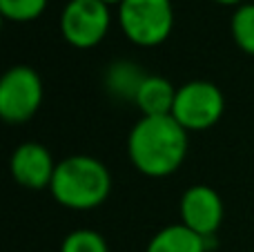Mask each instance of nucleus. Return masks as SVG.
I'll return each mask as SVG.
<instances>
[{
    "mask_svg": "<svg viewBox=\"0 0 254 252\" xmlns=\"http://www.w3.org/2000/svg\"><path fill=\"white\" fill-rule=\"evenodd\" d=\"M127 154L145 177H170L188 156V129L174 116H140L127 138Z\"/></svg>",
    "mask_w": 254,
    "mask_h": 252,
    "instance_id": "nucleus-1",
    "label": "nucleus"
},
{
    "mask_svg": "<svg viewBox=\"0 0 254 252\" xmlns=\"http://www.w3.org/2000/svg\"><path fill=\"white\" fill-rule=\"evenodd\" d=\"M49 192L69 210H92L103 205L110 196L112 174L103 161L87 154H74L58 161Z\"/></svg>",
    "mask_w": 254,
    "mask_h": 252,
    "instance_id": "nucleus-2",
    "label": "nucleus"
},
{
    "mask_svg": "<svg viewBox=\"0 0 254 252\" xmlns=\"http://www.w3.org/2000/svg\"><path fill=\"white\" fill-rule=\"evenodd\" d=\"M119 25L129 43L156 47L174 29L172 0H125L119 7Z\"/></svg>",
    "mask_w": 254,
    "mask_h": 252,
    "instance_id": "nucleus-3",
    "label": "nucleus"
},
{
    "mask_svg": "<svg viewBox=\"0 0 254 252\" xmlns=\"http://www.w3.org/2000/svg\"><path fill=\"white\" fill-rule=\"evenodd\" d=\"M225 112V96L210 80H190L176 92L172 116L188 132H205L214 127Z\"/></svg>",
    "mask_w": 254,
    "mask_h": 252,
    "instance_id": "nucleus-4",
    "label": "nucleus"
},
{
    "mask_svg": "<svg viewBox=\"0 0 254 252\" xmlns=\"http://www.w3.org/2000/svg\"><path fill=\"white\" fill-rule=\"evenodd\" d=\"M43 80L29 65H13L0 78V116L7 123H25L43 103Z\"/></svg>",
    "mask_w": 254,
    "mask_h": 252,
    "instance_id": "nucleus-5",
    "label": "nucleus"
},
{
    "mask_svg": "<svg viewBox=\"0 0 254 252\" xmlns=\"http://www.w3.org/2000/svg\"><path fill=\"white\" fill-rule=\"evenodd\" d=\"M110 25V7L101 0H69L61 13V34L76 49H92L101 45Z\"/></svg>",
    "mask_w": 254,
    "mask_h": 252,
    "instance_id": "nucleus-6",
    "label": "nucleus"
},
{
    "mask_svg": "<svg viewBox=\"0 0 254 252\" xmlns=\"http://www.w3.org/2000/svg\"><path fill=\"white\" fill-rule=\"evenodd\" d=\"M181 223L192 232L210 239L223 223V201L219 192L210 186H192L183 192L179 203Z\"/></svg>",
    "mask_w": 254,
    "mask_h": 252,
    "instance_id": "nucleus-7",
    "label": "nucleus"
},
{
    "mask_svg": "<svg viewBox=\"0 0 254 252\" xmlns=\"http://www.w3.org/2000/svg\"><path fill=\"white\" fill-rule=\"evenodd\" d=\"M52 152L45 145L34 141H27L18 145L11 154L9 168H11V177L16 183L29 190H43V188L52 186L54 172H56Z\"/></svg>",
    "mask_w": 254,
    "mask_h": 252,
    "instance_id": "nucleus-8",
    "label": "nucleus"
},
{
    "mask_svg": "<svg viewBox=\"0 0 254 252\" xmlns=\"http://www.w3.org/2000/svg\"><path fill=\"white\" fill-rule=\"evenodd\" d=\"M179 87L170 83L163 76L147 74L136 92L134 105L140 110L143 116H172Z\"/></svg>",
    "mask_w": 254,
    "mask_h": 252,
    "instance_id": "nucleus-9",
    "label": "nucleus"
},
{
    "mask_svg": "<svg viewBox=\"0 0 254 252\" xmlns=\"http://www.w3.org/2000/svg\"><path fill=\"white\" fill-rule=\"evenodd\" d=\"M145 252H207V239L183 223L165 226L149 239Z\"/></svg>",
    "mask_w": 254,
    "mask_h": 252,
    "instance_id": "nucleus-10",
    "label": "nucleus"
},
{
    "mask_svg": "<svg viewBox=\"0 0 254 252\" xmlns=\"http://www.w3.org/2000/svg\"><path fill=\"white\" fill-rule=\"evenodd\" d=\"M145 71L131 61H116L105 69V85L107 92L119 98H127L134 103L136 92L145 80Z\"/></svg>",
    "mask_w": 254,
    "mask_h": 252,
    "instance_id": "nucleus-11",
    "label": "nucleus"
},
{
    "mask_svg": "<svg viewBox=\"0 0 254 252\" xmlns=\"http://www.w3.org/2000/svg\"><path fill=\"white\" fill-rule=\"evenodd\" d=\"M230 29H232V38L237 47L248 56H254V2L237 7Z\"/></svg>",
    "mask_w": 254,
    "mask_h": 252,
    "instance_id": "nucleus-12",
    "label": "nucleus"
},
{
    "mask_svg": "<svg viewBox=\"0 0 254 252\" xmlns=\"http://www.w3.org/2000/svg\"><path fill=\"white\" fill-rule=\"evenodd\" d=\"M61 252H110V248H107V241L103 239L101 232L80 228V230L69 232L63 239Z\"/></svg>",
    "mask_w": 254,
    "mask_h": 252,
    "instance_id": "nucleus-13",
    "label": "nucleus"
},
{
    "mask_svg": "<svg viewBox=\"0 0 254 252\" xmlns=\"http://www.w3.org/2000/svg\"><path fill=\"white\" fill-rule=\"evenodd\" d=\"M47 0H0V13L11 22H31L43 16Z\"/></svg>",
    "mask_w": 254,
    "mask_h": 252,
    "instance_id": "nucleus-14",
    "label": "nucleus"
},
{
    "mask_svg": "<svg viewBox=\"0 0 254 252\" xmlns=\"http://www.w3.org/2000/svg\"><path fill=\"white\" fill-rule=\"evenodd\" d=\"M214 2L225 4V7H232V4H237V7H241V4H246V2H243V0H214Z\"/></svg>",
    "mask_w": 254,
    "mask_h": 252,
    "instance_id": "nucleus-15",
    "label": "nucleus"
},
{
    "mask_svg": "<svg viewBox=\"0 0 254 252\" xmlns=\"http://www.w3.org/2000/svg\"><path fill=\"white\" fill-rule=\"evenodd\" d=\"M101 2H105L107 7H112V4H116V7H121V4H123L125 0H101Z\"/></svg>",
    "mask_w": 254,
    "mask_h": 252,
    "instance_id": "nucleus-16",
    "label": "nucleus"
}]
</instances>
